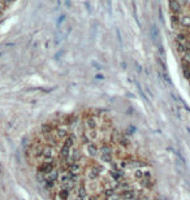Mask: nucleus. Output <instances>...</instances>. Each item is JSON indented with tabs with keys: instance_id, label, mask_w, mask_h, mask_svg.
<instances>
[{
	"instance_id": "obj_1",
	"label": "nucleus",
	"mask_w": 190,
	"mask_h": 200,
	"mask_svg": "<svg viewBox=\"0 0 190 200\" xmlns=\"http://www.w3.org/2000/svg\"><path fill=\"white\" fill-rule=\"evenodd\" d=\"M25 160L51 200H160L146 155L99 109L48 118L29 136Z\"/></svg>"
},
{
	"instance_id": "obj_2",
	"label": "nucleus",
	"mask_w": 190,
	"mask_h": 200,
	"mask_svg": "<svg viewBox=\"0 0 190 200\" xmlns=\"http://www.w3.org/2000/svg\"><path fill=\"white\" fill-rule=\"evenodd\" d=\"M169 8L173 14H179V16L182 14V5L177 0H169Z\"/></svg>"
},
{
	"instance_id": "obj_4",
	"label": "nucleus",
	"mask_w": 190,
	"mask_h": 200,
	"mask_svg": "<svg viewBox=\"0 0 190 200\" xmlns=\"http://www.w3.org/2000/svg\"><path fill=\"white\" fill-rule=\"evenodd\" d=\"M177 1H179L180 4L184 7V5H186V4H188V1H189V0H177Z\"/></svg>"
},
{
	"instance_id": "obj_3",
	"label": "nucleus",
	"mask_w": 190,
	"mask_h": 200,
	"mask_svg": "<svg viewBox=\"0 0 190 200\" xmlns=\"http://www.w3.org/2000/svg\"><path fill=\"white\" fill-rule=\"evenodd\" d=\"M0 1L3 3V5H4V7H8V5H9L13 0H0Z\"/></svg>"
}]
</instances>
